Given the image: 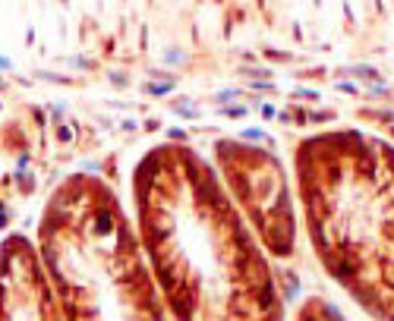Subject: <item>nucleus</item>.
Segmentation results:
<instances>
[{
  "instance_id": "1",
  "label": "nucleus",
  "mask_w": 394,
  "mask_h": 321,
  "mask_svg": "<svg viewBox=\"0 0 394 321\" xmlns=\"http://www.w3.org/2000/svg\"><path fill=\"white\" fill-rule=\"evenodd\" d=\"M133 186L145 249L177 321H284L252 233L196 151H148Z\"/></svg>"
},
{
  "instance_id": "2",
  "label": "nucleus",
  "mask_w": 394,
  "mask_h": 321,
  "mask_svg": "<svg viewBox=\"0 0 394 321\" xmlns=\"http://www.w3.org/2000/svg\"><path fill=\"white\" fill-rule=\"evenodd\" d=\"M38 255L63 321H164L117 199L95 177H66L44 202Z\"/></svg>"
},
{
  "instance_id": "3",
  "label": "nucleus",
  "mask_w": 394,
  "mask_h": 321,
  "mask_svg": "<svg viewBox=\"0 0 394 321\" xmlns=\"http://www.w3.org/2000/svg\"><path fill=\"white\" fill-rule=\"evenodd\" d=\"M215 151L234 199L246 205V214L252 227L262 233L265 245L274 255L287 258L293 252V211H290L287 189L281 183L277 161L268 151L249 148L234 139H221Z\"/></svg>"
},
{
  "instance_id": "4",
  "label": "nucleus",
  "mask_w": 394,
  "mask_h": 321,
  "mask_svg": "<svg viewBox=\"0 0 394 321\" xmlns=\"http://www.w3.org/2000/svg\"><path fill=\"white\" fill-rule=\"evenodd\" d=\"M0 321H63L38 249L19 233L0 242Z\"/></svg>"
}]
</instances>
